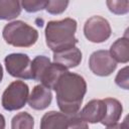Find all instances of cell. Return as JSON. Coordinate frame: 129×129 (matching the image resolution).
I'll return each mask as SVG.
<instances>
[{
  "label": "cell",
  "instance_id": "3",
  "mask_svg": "<svg viewBox=\"0 0 129 129\" xmlns=\"http://www.w3.org/2000/svg\"><path fill=\"white\" fill-rule=\"evenodd\" d=\"M67 72V69L55 62H50L49 58L44 55H37L31 61L32 80L40 82L49 90L54 89L59 78Z\"/></svg>",
  "mask_w": 129,
  "mask_h": 129
},
{
  "label": "cell",
  "instance_id": "7",
  "mask_svg": "<svg viewBox=\"0 0 129 129\" xmlns=\"http://www.w3.org/2000/svg\"><path fill=\"white\" fill-rule=\"evenodd\" d=\"M5 67L8 74L14 78L30 80L31 77V60L27 54L11 53L5 59Z\"/></svg>",
  "mask_w": 129,
  "mask_h": 129
},
{
  "label": "cell",
  "instance_id": "19",
  "mask_svg": "<svg viewBox=\"0 0 129 129\" xmlns=\"http://www.w3.org/2000/svg\"><path fill=\"white\" fill-rule=\"evenodd\" d=\"M69 3V1H47L45 10L50 14H60L67 9Z\"/></svg>",
  "mask_w": 129,
  "mask_h": 129
},
{
  "label": "cell",
  "instance_id": "8",
  "mask_svg": "<svg viewBox=\"0 0 129 129\" xmlns=\"http://www.w3.org/2000/svg\"><path fill=\"white\" fill-rule=\"evenodd\" d=\"M89 68L96 76L107 77L116 70L117 62L111 56L109 50H97L89 58Z\"/></svg>",
  "mask_w": 129,
  "mask_h": 129
},
{
  "label": "cell",
  "instance_id": "21",
  "mask_svg": "<svg viewBox=\"0 0 129 129\" xmlns=\"http://www.w3.org/2000/svg\"><path fill=\"white\" fill-rule=\"evenodd\" d=\"M68 129H89L88 123L78 118L76 115H72L68 125Z\"/></svg>",
  "mask_w": 129,
  "mask_h": 129
},
{
  "label": "cell",
  "instance_id": "12",
  "mask_svg": "<svg viewBox=\"0 0 129 129\" xmlns=\"http://www.w3.org/2000/svg\"><path fill=\"white\" fill-rule=\"evenodd\" d=\"M72 115L61 112L49 111L45 113L40 121V129H68Z\"/></svg>",
  "mask_w": 129,
  "mask_h": 129
},
{
  "label": "cell",
  "instance_id": "4",
  "mask_svg": "<svg viewBox=\"0 0 129 129\" xmlns=\"http://www.w3.org/2000/svg\"><path fill=\"white\" fill-rule=\"evenodd\" d=\"M2 35L8 44L15 47H29L38 38L37 30L21 20L6 24L3 28Z\"/></svg>",
  "mask_w": 129,
  "mask_h": 129
},
{
  "label": "cell",
  "instance_id": "23",
  "mask_svg": "<svg viewBox=\"0 0 129 129\" xmlns=\"http://www.w3.org/2000/svg\"><path fill=\"white\" fill-rule=\"evenodd\" d=\"M4 128H5V119L3 115L0 114V129H4Z\"/></svg>",
  "mask_w": 129,
  "mask_h": 129
},
{
  "label": "cell",
  "instance_id": "14",
  "mask_svg": "<svg viewBox=\"0 0 129 129\" xmlns=\"http://www.w3.org/2000/svg\"><path fill=\"white\" fill-rule=\"evenodd\" d=\"M111 56L115 59L116 62L126 63L129 60V40L128 37L124 36L118 38L113 42L109 50Z\"/></svg>",
  "mask_w": 129,
  "mask_h": 129
},
{
  "label": "cell",
  "instance_id": "15",
  "mask_svg": "<svg viewBox=\"0 0 129 129\" xmlns=\"http://www.w3.org/2000/svg\"><path fill=\"white\" fill-rule=\"evenodd\" d=\"M21 9V4L17 0H0V19H14L19 16Z\"/></svg>",
  "mask_w": 129,
  "mask_h": 129
},
{
  "label": "cell",
  "instance_id": "22",
  "mask_svg": "<svg viewBox=\"0 0 129 129\" xmlns=\"http://www.w3.org/2000/svg\"><path fill=\"white\" fill-rule=\"evenodd\" d=\"M106 129H129L128 128V122H127V118H125V120L121 123V124H114L112 126H108Z\"/></svg>",
  "mask_w": 129,
  "mask_h": 129
},
{
  "label": "cell",
  "instance_id": "13",
  "mask_svg": "<svg viewBox=\"0 0 129 129\" xmlns=\"http://www.w3.org/2000/svg\"><path fill=\"white\" fill-rule=\"evenodd\" d=\"M103 101L106 105V114L101 123L107 127L117 124L123 111L122 104L114 98H106Z\"/></svg>",
  "mask_w": 129,
  "mask_h": 129
},
{
  "label": "cell",
  "instance_id": "24",
  "mask_svg": "<svg viewBox=\"0 0 129 129\" xmlns=\"http://www.w3.org/2000/svg\"><path fill=\"white\" fill-rule=\"evenodd\" d=\"M2 78H3V69H2V66L0 63V83L2 81Z\"/></svg>",
  "mask_w": 129,
  "mask_h": 129
},
{
  "label": "cell",
  "instance_id": "1",
  "mask_svg": "<svg viewBox=\"0 0 129 129\" xmlns=\"http://www.w3.org/2000/svg\"><path fill=\"white\" fill-rule=\"evenodd\" d=\"M53 90L55 91L57 106L61 113L76 115L87 92V84L82 76L67 72L59 78Z\"/></svg>",
  "mask_w": 129,
  "mask_h": 129
},
{
  "label": "cell",
  "instance_id": "10",
  "mask_svg": "<svg viewBox=\"0 0 129 129\" xmlns=\"http://www.w3.org/2000/svg\"><path fill=\"white\" fill-rule=\"evenodd\" d=\"M52 100L51 91L43 85H37L32 89L31 94L28 97V105L34 110L46 109Z\"/></svg>",
  "mask_w": 129,
  "mask_h": 129
},
{
  "label": "cell",
  "instance_id": "11",
  "mask_svg": "<svg viewBox=\"0 0 129 129\" xmlns=\"http://www.w3.org/2000/svg\"><path fill=\"white\" fill-rule=\"evenodd\" d=\"M82 51L77 46L53 52V62L67 70L78 67L82 61Z\"/></svg>",
  "mask_w": 129,
  "mask_h": 129
},
{
  "label": "cell",
  "instance_id": "16",
  "mask_svg": "<svg viewBox=\"0 0 129 129\" xmlns=\"http://www.w3.org/2000/svg\"><path fill=\"white\" fill-rule=\"evenodd\" d=\"M34 119L27 112L16 114L11 121V129H33Z\"/></svg>",
  "mask_w": 129,
  "mask_h": 129
},
{
  "label": "cell",
  "instance_id": "18",
  "mask_svg": "<svg viewBox=\"0 0 129 129\" xmlns=\"http://www.w3.org/2000/svg\"><path fill=\"white\" fill-rule=\"evenodd\" d=\"M47 1H40V0H24L21 1V8H24L25 11L27 12H37L39 10L45 9Z\"/></svg>",
  "mask_w": 129,
  "mask_h": 129
},
{
  "label": "cell",
  "instance_id": "2",
  "mask_svg": "<svg viewBox=\"0 0 129 129\" xmlns=\"http://www.w3.org/2000/svg\"><path fill=\"white\" fill-rule=\"evenodd\" d=\"M76 30L77 21L73 18L47 22L45 27L46 45L53 52L76 46L78 43V39L75 36Z\"/></svg>",
  "mask_w": 129,
  "mask_h": 129
},
{
  "label": "cell",
  "instance_id": "17",
  "mask_svg": "<svg viewBox=\"0 0 129 129\" xmlns=\"http://www.w3.org/2000/svg\"><path fill=\"white\" fill-rule=\"evenodd\" d=\"M106 4L109 10L115 14H126L129 11V1L127 0H108Z\"/></svg>",
  "mask_w": 129,
  "mask_h": 129
},
{
  "label": "cell",
  "instance_id": "6",
  "mask_svg": "<svg viewBox=\"0 0 129 129\" xmlns=\"http://www.w3.org/2000/svg\"><path fill=\"white\" fill-rule=\"evenodd\" d=\"M111 31L109 21L99 15L90 17L84 25V34L86 38L95 43H101L107 40L111 35Z\"/></svg>",
  "mask_w": 129,
  "mask_h": 129
},
{
  "label": "cell",
  "instance_id": "9",
  "mask_svg": "<svg viewBox=\"0 0 129 129\" xmlns=\"http://www.w3.org/2000/svg\"><path fill=\"white\" fill-rule=\"evenodd\" d=\"M106 114V105L103 100L94 99L78 112L76 116L86 123H98L101 122Z\"/></svg>",
  "mask_w": 129,
  "mask_h": 129
},
{
  "label": "cell",
  "instance_id": "20",
  "mask_svg": "<svg viewBox=\"0 0 129 129\" xmlns=\"http://www.w3.org/2000/svg\"><path fill=\"white\" fill-rule=\"evenodd\" d=\"M115 83L122 89L128 90L129 85H128V67L123 68L122 70L119 71L115 78Z\"/></svg>",
  "mask_w": 129,
  "mask_h": 129
},
{
  "label": "cell",
  "instance_id": "5",
  "mask_svg": "<svg viewBox=\"0 0 129 129\" xmlns=\"http://www.w3.org/2000/svg\"><path fill=\"white\" fill-rule=\"evenodd\" d=\"M28 97V86L22 81H14L6 88L2 95V106L7 111L19 110L24 107Z\"/></svg>",
  "mask_w": 129,
  "mask_h": 129
}]
</instances>
